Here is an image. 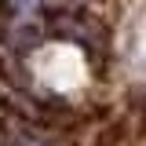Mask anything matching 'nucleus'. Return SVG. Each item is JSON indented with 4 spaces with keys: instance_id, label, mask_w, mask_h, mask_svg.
<instances>
[{
    "instance_id": "f257e3e1",
    "label": "nucleus",
    "mask_w": 146,
    "mask_h": 146,
    "mask_svg": "<svg viewBox=\"0 0 146 146\" xmlns=\"http://www.w3.org/2000/svg\"><path fill=\"white\" fill-rule=\"evenodd\" d=\"M4 143H11V146H48L40 139H11V131H4Z\"/></svg>"
},
{
    "instance_id": "f03ea898",
    "label": "nucleus",
    "mask_w": 146,
    "mask_h": 146,
    "mask_svg": "<svg viewBox=\"0 0 146 146\" xmlns=\"http://www.w3.org/2000/svg\"><path fill=\"white\" fill-rule=\"evenodd\" d=\"M29 4H36V0H22V7H29Z\"/></svg>"
}]
</instances>
